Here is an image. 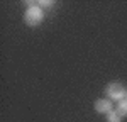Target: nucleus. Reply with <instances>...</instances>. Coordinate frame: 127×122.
<instances>
[{
	"label": "nucleus",
	"instance_id": "20e7f679",
	"mask_svg": "<svg viewBox=\"0 0 127 122\" xmlns=\"http://www.w3.org/2000/svg\"><path fill=\"white\" fill-rule=\"evenodd\" d=\"M115 112H117L120 117H127V100H126V98H124V100H120V102H117Z\"/></svg>",
	"mask_w": 127,
	"mask_h": 122
},
{
	"label": "nucleus",
	"instance_id": "39448f33",
	"mask_svg": "<svg viewBox=\"0 0 127 122\" xmlns=\"http://www.w3.org/2000/svg\"><path fill=\"white\" fill-rule=\"evenodd\" d=\"M105 121H107V122H120V121H122V117H120L115 110H112V112H108L107 115H105Z\"/></svg>",
	"mask_w": 127,
	"mask_h": 122
},
{
	"label": "nucleus",
	"instance_id": "0eeeda50",
	"mask_svg": "<svg viewBox=\"0 0 127 122\" xmlns=\"http://www.w3.org/2000/svg\"><path fill=\"white\" fill-rule=\"evenodd\" d=\"M126 100H127V93H126Z\"/></svg>",
	"mask_w": 127,
	"mask_h": 122
},
{
	"label": "nucleus",
	"instance_id": "7ed1b4c3",
	"mask_svg": "<svg viewBox=\"0 0 127 122\" xmlns=\"http://www.w3.org/2000/svg\"><path fill=\"white\" fill-rule=\"evenodd\" d=\"M93 109L98 112V114H105L107 115L108 112L114 110V105H112V102L108 100V98H100L93 103Z\"/></svg>",
	"mask_w": 127,
	"mask_h": 122
},
{
	"label": "nucleus",
	"instance_id": "f257e3e1",
	"mask_svg": "<svg viewBox=\"0 0 127 122\" xmlns=\"http://www.w3.org/2000/svg\"><path fill=\"white\" fill-rule=\"evenodd\" d=\"M27 9L24 12V22H26V26H29V27H37L39 24H42V20H44V12L41 9L37 3H34V2H27Z\"/></svg>",
	"mask_w": 127,
	"mask_h": 122
},
{
	"label": "nucleus",
	"instance_id": "423d86ee",
	"mask_svg": "<svg viewBox=\"0 0 127 122\" xmlns=\"http://www.w3.org/2000/svg\"><path fill=\"white\" fill-rule=\"evenodd\" d=\"M37 5L48 9V7H51V5H54V2H51V0H42V2H37Z\"/></svg>",
	"mask_w": 127,
	"mask_h": 122
},
{
	"label": "nucleus",
	"instance_id": "f03ea898",
	"mask_svg": "<svg viewBox=\"0 0 127 122\" xmlns=\"http://www.w3.org/2000/svg\"><path fill=\"white\" fill-rule=\"evenodd\" d=\"M126 87L122 85V83H119V81H114V83H108L107 87H105V95L108 97V100H124L126 98Z\"/></svg>",
	"mask_w": 127,
	"mask_h": 122
}]
</instances>
